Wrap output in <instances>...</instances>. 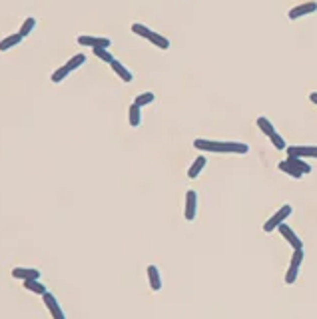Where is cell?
<instances>
[{
    "instance_id": "6",
    "label": "cell",
    "mask_w": 317,
    "mask_h": 319,
    "mask_svg": "<svg viewBox=\"0 0 317 319\" xmlns=\"http://www.w3.org/2000/svg\"><path fill=\"white\" fill-rule=\"evenodd\" d=\"M78 44L80 46H88V48H110L112 40L106 36H88V34H82L78 36Z\"/></svg>"
},
{
    "instance_id": "9",
    "label": "cell",
    "mask_w": 317,
    "mask_h": 319,
    "mask_svg": "<svg viewBox=\"0 0 317 319\" xmlns=\"http://www.w3.org/2000/svg\"><path fill=\"white\" fill-rule=\"evenodd\" d=\"M188 221H194L197 216V192L195 190H188L186 194V212H184Z\"/></svg>"
},
{
    "instance_id": "19",
    "label": "cell",
    "mask_w": 317,
    "mask_h": 319,
    "mask_svg": "<svg viewBox=\"0 0 317 319\" xmlns=\"http://www.w3.org/2000/svg\"><path fill=\"white\" fill-rule=\"evenodd\" d=\"M287 162H290V164H293L301 173H305V176H307V173H311L313 172V168L303 160V158H295V156H287Z\"/></svg>"
},
{
    "instance_id": "2",
    "label": "cell",
    "mask_w": 317,
    "mask_h": 319,
    "mask_svg": "<svg viewBox=\"0 0 317 319\" xmlns=\"http://www.w3.org/2000/svg\"><path fill=\"white\" fill-rule=\"evenodd\" d=\"M132 32L136 34V36H140V38H146L148 42H152L156 48H160V50H168L170 48V40L166 38V36H162L160 32H154L152 28H148L146 24H140V22H134L132 24Z\"/></svg>"
},
{
    "instance_id": "27",
    "label": "cell",
    "mask_w": 317,
    "mask_h": 319,
    "mask_svg": "<svg viewBox=\"0 0 317 319\" xmlns=\"http://www.w3.org/2000/svg\"><path fill=\"white\" fill-rule=\"evenodd\" d=\"M309 100H311V102L317 106V92H311V94H309Z\"/></svg>"
},
{
    "instance_id": "24",
    "label": "cell",
    "mask_w": 317,
    "mask_h": 319,
    "mask_svg": "<svg viewBox=\"0 0 317 319\" xmlns=\"http://www.w3.org/2000/svg\"><path fill=\"white\" fill-rule=\"evenodd\" d=\"M92 52H94V56L96 58H100L102 62H106V64H112L116 58H114L112 54H110V50L108 48H92Z\"/></svg>"
},
{
    "instance_id": "17",
    "label": "cell",
    "mask_w": 317,
    "mask_h": 319,
    "mask_svg": "<svg viewBox=\"0 0 317 319\" xmlns=\"http://www.w3.org/2000/svg\"><path fill=\"white\" fill-rule=\"evenodd\" d=\"M255 124H257V128L262 130V132H264V134H266L268 138H271V136H273V134L277 132V130L273 128V124H271V122H269V120L266 118V116H259V118L255 120Z\"/></svg>"
},
{
    "instance_id": "26",
    "label": "cell",
    "mask_w": 317,
    "mask_h": 319,
    "mask_svg": "<svg viewBox=\"0 0 317 319\" xmlns=\"http://www.w3.org/2000/svg\"><path fill=\"white\" fill-rule=\"evenodd\" d=\"M269 140H271V144H273V148H275V150H287V144H285V140L281 138V134L275 132Z\"/></svg>"
},
{
    "instance_id": "15",
    "label": "cell",
    "mask_w": 317,
    "mask_h": 319,
    "mask_svg": "<svg viewBox=\"0 0 317 319\" xmlns=\"http://www.w3.org/2000/svg\"><path fill=\"white\" fill-rule=\"evenodd\" d=\"M204 168H206V156H197V158L194 160V164L190 166V170H188V178H190V180H195Z\"/></svg>"
},
{
    "instance_id": "1",
    "label": "cell",
    "mask_w": 317,
    "mask_h": 319,
    "mask_svg": "<svg viewBox=\"0 0 317 319\" xmlns=\"http://www.w3.org/2000/svg\"><path fill=\"white\" fill-rule=\"evenodd\" d=\"M194 148L206 154H247L249 146L244 142H218V140H206V138H195Z\"/></svg>"
},
{
    "instance_id": "13",
    "label": "cell",
    "mask_w": 317,
    "mask_h": 319,
    "mask_svg": "<svg viewBox=\"0 0 317 319\" xmlns=\"http://www.w3.org/2000/svg\"><path fill=\"white\" fill-rule=\"evenodd\" d=\"M148 279H150V287L154 292H160L162 289V273L156 266H148Z\"/></svg>"
},
{
    "instance_id": "22",
    "label": "cell",
    "mask_w": 317,
    "mask_h": 319,
    "mask_svg": "<svg viewBox=\"0 0 317 319\" xmlns=\"http://www.w3.org/2000/svg\"><path fill=\"white\" fill-rule=\"evenodd\" d=\"M156 100V96H154V92H142V94H138L136 96V100H134V104L136 106H140V108H144V106H148V104H152Z\"/></svg>"
},
{
    "instance_id": "16",
    "label": "cell",
    "mask_w": 317,
    "mask_h": 319,
    "mask_svg": "<svg viewBox=\"0 0 317 319\" xmlns=\"http://www.w3.org/2000/svg\"><path fill=\"white\" fill-rule=\"evenodd\" d=\"M128 122H130L132 128H138V126L142 124V108H140V106L132 104V106L128 108Z\"/></svg>"
},
{
    "instance_id": "8",
    "label": "cell",
    "mask_w": 317,
    "mask_h": 319,
    "mask_svg": "<svg viewBox=\"0 0 317 319\" xmlns=\"http://www.w3.org/2000/svg\"><path fill=\"white\" fill-rule=\"evenodd\" d=\"M42 299H44V305H46V309L50 311L52 319H66V315H64V311H62V307H60V303L56 301V297H54L50 292H46V294L42 295Z\"/></svg>"
},
{
    "instance_id": "12",
    "label": "cell",
    "mask_w": 317,
    "mask_h": 319,
    "mask_svg": "<svg viewBox=\"0 0 317 319\" xmlns=\"http://www.w3.org/2000/svg\"><path fill=\"white\" fill-rule=\"evenodd\" d=\"M110 68L114 70V74H118V78H120L122 82H132V80H134V74H132L120 60H114V62L110 64Z\"/></svg>"
},
{
    "instance_id": "10",
    "label": "cell",
    "mask_w": 317,
    "mask_h": 319,
    "mask_svg": "<svg viewBox=\"0 0 317 319\" xmlns=\"http://www.w3.org/2000/svg\"><path fill=\"white\" fill-rule=\"evenodd\" d=\"M287 156H295V158H315L317 160V146H290L287 148Z\"/></svg>"
},
{
    "instance_id": "7",
    "label": "cell",
    "mask_w": 317,
    "mask_h": 319,
    "mask_svg": "<svg viewBox=\"0 0 317 319\" xmlns=\"http://www.w3.org/2000/svg\"><path fill=\"white\" fill-rule=\"evenodd\" d=\"M313 12H317V2H313V0H311V2H303V4L293 6L290 12H287V18H290V20H297V18L309 16Z\"/></svg>"
},
{
    "instance_id": "25",
    "label": "cell",
    "mask_w": 317,
    "mask_h": 319,
    "mask_svg": "<svg viewBox=\"0 0 317 319\" xmlns=\"http://www.w3.org/2000/svg\"><path fill=\"white\" fill-rule=\"evenodd\" d=\"M86 64V56L84 54H76V56H72L70 60L66 62V66L70 68V72H74V70H78L80 66H84Z\"/></svg>"
},
{
    "instance_id": "4",
    "label": "cell",
    "mask_w": 317,
    "mask_h": 319,
    "mask_svg": "<svg viewBox=\"0 0 317 319\" xmlns=\"http://www.w3.org/2000/svg\"><path fill=\"white\" fill-rule=\"evenodd\" d=\"M292 214H293V208H292L290 204L281 206V208H279V210H277V212H275V214H273V216L264 223V231H266V234H271L273 229H277L281 223H285V220L290 218Z\"/></svg>"
},
{
    "instance_id": "21",
    "label": "cell",
    "mask_w": 317,
    "mask_h": 319,
    "mask_svg": "<svg viewBox=\"0 0 317 319\" xmlns=\"http://www.w3.org/2000/svg\"><path fill=\"white\" fill-rule=\"evenodd\" d=\"M68 74H70V68L64 64V66H60V68H56L54 72H52V76H50V80L54 82V84H60L62 80H66L68 78Z\"/></svg>"
},
{
    "instance_id": "23",
    "label": "cell",
    "mask_w": 317,
    "mask_h": 319,
    "mask_svg": "<svg viewBox=\"0 0 317 319\" xmlns=\"http://www.w3.org/2000/svg\"><path fill=\"white\" fill-rule=\"evenodd\" d=\"M24 289H28V292H32V294H38V295H44L46 294V287L34 279V281H24Z\"/></svg>"
},
{
    "instance_id": "3",
    "label": "cell",
    "mask_w": 317,
    "mask_h": 319,
    "mask_svg": "<svg viewBox=\"0 0 317 319\" xmlns=\"http://www.w3.org/2000/svg\"><path fill=\"white\" fill-rule=\"evenodd\" d=\"M303 259H305V251L303 249H295L292 259H290V268H287L285 271V283L287 285H293L297 281V275H299V268L303 264Z\"/></svg>"
},
{
    "instance_id": "18",
    "label": "cell",
    "mask_w": 317,
    "mask_h": 319,
    "mask_svg": "<svg viewBox=\"0 0 317 319\" xmlns=\"http://www.w3.org/2000/svg\"><path fill=\"white\" fill-rule=\"evenodd\" d=\"M283 173H287V176H292V178H295V180H299L301 176H303V173L293 166V164H290V162H287V160H283V162H279V166H277Z\"/></svg>"
},
{
    "instance_id": "20",
    "label": "cell",
    "mask_w": 317,
    "mask_h": 319,
    "mask_svg": "<svg viewBox=\"0 0 317 319\" xmlns=\"http://www.w3.org/2000/svg\"><path fill=\"white\" fill-rule=\"evenodd\" d=\"M36 28V18L34 16H28L24 22H22V26H20V34H22V38H26V36H30V32Z\"/></svg>"
},
{
    "instance_id": "11",
    "label": "cell",
    "mask_w": 317,
    "mask_h": 319,
    "mask_svg": "<svg viewBox=\"0 0 317 319\" xmlns=\"http://www.w3.org/2000/svg\"><path fill=\"white\" fill-rule=\"evenodd\" d=\"M12 277L22 279V281H34V279H40V271L34 270V268H14Z\"/></svg>"
},
{
    "instance_id": "14",
    "label": "cell",
    "mask_w": 317,
    "mask_h": 319,
    "mask_svg": "<svg viewBox=\"0 0 317 319\" xmlns=\"http://www.w3.org/2000/svg\"><path fill=\"white\" fill-rule=\"evenodd\" d=\"M22 40H24V38H22V34H20V32H14V34H10V36L2 38V40H0V52H6V50H10V48L18 46Z\"/></svg>"
},
{
    "instance_id": "5",
    "label": "cell",
    "mask_w": 317,
    "mask_h": 319,
    "mask_svg": "<svg viewBox=\"0 0 317 319\" xmlns=\"http://www.w3.org/2000/svg\"><path fill=\"white\" fill-rule=\"evenodd\" d=\"M279 234H281V238L287 242V244H290L292 245V249L295 251V249H303V242H301V238L295 234V231L290 227V225H287V223H281L279 227Z\"/></svg>"
}]
</instances>
